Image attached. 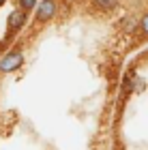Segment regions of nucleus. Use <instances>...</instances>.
Here are the masks:
<instances>
[{
  "mask_svg": "<svg viewBox=\"0 0 148 150\" xmlns=\"http://www.w3.org/2000/svg\"><path fill=\"white\" fill-rule=\"evenodd\" d=\"M24 62V56L19 52H11V54H6V56L0 60V71L2 73H11V71H15L19 69Z\"/></svg>",
  "mask_w": 148,
  "mask_h": 150,
  "instance_id": "nucleus-1",
  "label": "nucleus"
},
{
  "mask_svg": "<svg viewBox=\"0 0 148 150\" xmlns=\"http://www.w3.org/2000/svg\"><path fill=\"white\" fill-rule=\"evenodd\" d=\"M54 13H56L54 0H41V4L37 6V19H41V22H47L50 17H54Z\"/></svg>",
  "mask_w": 148,
  "mask_h": 150,
  "instance_id": "nucleus-2",
  "label": "nucleus"
},
{
  "mask_svg": "<svg viewBox=\"0 0 148 150\" xmlns=\"http://www.w3.org/2000/svg\"><path fill=\"white\" fill-rule=\"evenodd\" d=\"M26 24V13L24 11H13L11 15H9V28L13 30V28H22V26Z\"/></svg>",
  "mask_w": 148,
  "mask_h": 150,
  "instance_id": "nucleus-3",
  "label": "nucleus"
},
{
  "mask_svg": "<svg viewBox=\"0 0 148 150\" xmlns=\"http://www.w3.org/2000/svg\"><path fill=\"white\" fill-rule=\"evenodd\" d=\"M97 6H103V9H114L118 4V0H92Z\"/></svg>",
  "mask_w": 148,
  "mask_h": 150,
  "instance_id": "nucleus-4",
  "label": "nucleus"
},
{
  "mask_svg": "<svg viewBox=\"0 0 148 150\" xmlns=\"http://www.w3.org/2000/svg\"><path fill=\"white\" fill-rule=\"evenodd\" d=\"M19 4L24 6V11H30L32 6H37V0H19Z\"/></svg>",
  "mask_w": 148,
  "mask_h": 150,
  "instance_id": "nucleus-5",
  "label": "nucleus"
},
{
  "mask_svg": "<svg viewBox=\"0 0 148 150\" xmlns=\"http://www.w3.org/2000/svg\"><path fill=\"white\" fill-rule=\"evenodd\" d=\"M140 26H142V32H144V35H148V15L142 19V24H140Z\"/></svg>",
  "mask_w": 148,
  "mask_h": 150,
  "instance_id": "nucleus-6",
  "label": "nucleus"
},
{
  "mask_svg": "<svg viewBox=\"0 0 148 150\" xmlns=\"http://www.w3.org/2000/svg\"><path fill=\"white\" fill-rule=\"evenodd\" d=\"M4 2H6V0H0V4H4Z\"/></svg>",
  "mask_w": 148,
  "mask_h": 150,
  "instance_id": "nucleus-7",
  "label": "nucleus"
}]
</instances>
